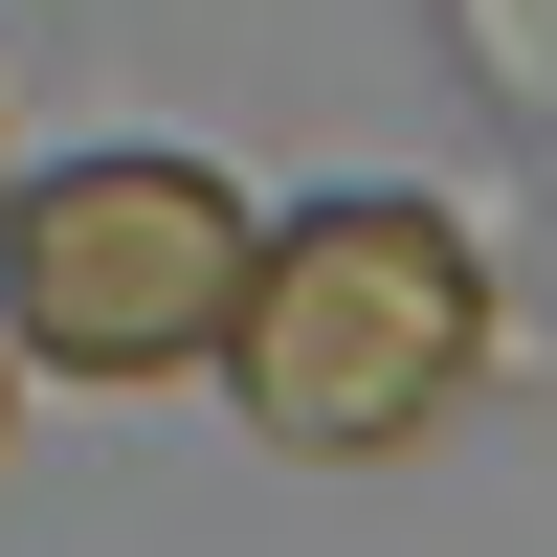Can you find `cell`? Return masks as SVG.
<instances>
[{
  "mask_svg": "<svg viewBox=\"0 0 557 557\" xmlns=\"http://www.w3.org/2000/svg\"><path fill=\"white\" fill-rule=\"evenodd\" d=\"M246 290V201L201 157H67L0 201V335L67 380H178Z\"/></svg>",
  "mask_w": 557,
  "mask_h": 557,
  "instance_id": "7a4b0ae2",
  "label": "cell"
},
{
  "mask_svg": "<svg viewBox=\"0 0 557 557\" xmlns=\"http://www.w3.org/2000/svg\"><path fill=\"white\" fill-rule=\"evenodd\" d=\"M223 380H246L268 446L312 469H380L424 446L446 401L491 380V246L446 201H312V223H246V290H223Z\"/></svg>",
  "mask_w": 557,
  "mask_h": 557,
  "instance_id": "6da1fadb",
  "label": "cell"
}]
</instances>
